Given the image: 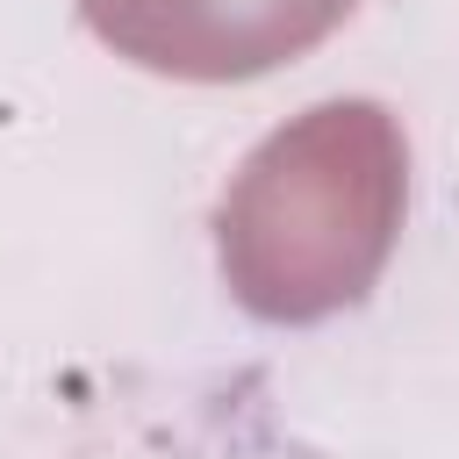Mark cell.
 Instances as JSON below:
<instances>
[{
  "label": "cell",
  "instance_id": "cell-1",
  "mask_svg": "<svg viewBox=\"0 0 459 459\" xmlns=\"http://www.w3.org/2000/svg\"><path fill=\"white\" fill-rule=\"evenodd\" d=\"M409 201V151L380 100H323L273 129L215 208L230 294L265 323H323L380 280Z\"/></svg>",
  "mask_w": 459,
  "mask_h": 459
},
{
  "label": "cell",
  "instance_id": "cell-2",
  "mask_svg": "<svg viewBox=\"0 0 459 459\" xmlns=\"http://www.w3.org/2000/svg\"><path fill=\"white\" fill-rule=\"evenodd\" d=\"M359 0H79L86 29L165 79H258L308 57Z\"/></svg>",
  "mask_w": 459,
  "mask_h": 459
}]
</instances>
